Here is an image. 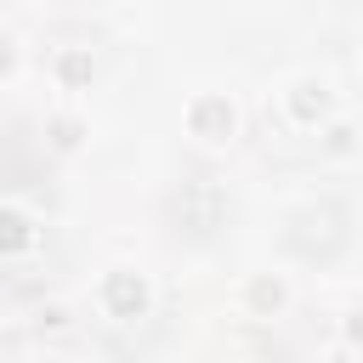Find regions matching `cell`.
<instances>
[{
  "instance_id": "cell-5",
  "label": "cell",
  "mask_w": 363,
  "mask_h": 363,
  "mask_svg": "<svg viewBox=\"0 0 363 363\" xmlns=\"http://www.w3.org/2000/svg\"><path fill=\"white\" fill-rule=\"evenodd\" d=\"M11 68H17V40L0 34V74H11Z\"/></svg>"
},
{
  "instance_id": "cell-4",
  "label": "cell",
  "mask_w": 363,
  "mask_h": 363,
  "mask_svg": "<svg viewBox=\"0 0 363 363\" xmlns=\"http://www.w3.org/2000/svg\"><path fill=\"white\" fill-rule=\"evenodd\" d=\"M289 113H295V125H318V119L329 113V85H323V79L289 85Z\"/></svg>"
},
{
  "instance_id": "cell-3",
  "label": "cell",
  "mask_w": 363,
  "mask_h": 363,
  "mask_svg": "<svg viewBox=\"0 0 363 363\" xmlns=\"http://www.w3.org/2000/svg\"><path fill=\"white\" fill-rule=\"evenodd\" d=\"M34 216L28 210H17V204H0V261H11V255H28L34 250Z\"/></svg>"
},
{
  "instance_id": "cell-1",
  "label": "cell",
  "mask_w": 363,
  "mask_h": 363,
  "mask_svg": "<svg viewBox=\"0 0 363 363\" xmlns=\"http://www.w3.org/2000/svg\"><path fill=\"white\" fill-rule=\"evenodd\" d=\"M96 301H102V312L108 318H142L147 312V301H153V284L142 278V272H130V267H113V272H102V289H96Z\"/></svg>"
},
{
  "instance_id": "cell-2",
  "label": "cell",
  "mask_w": 363,
  "mask_h": 363,
  "mask_svg": "<svg viewBox=\"0 0 363 363\" xmlns=\"http://www.w3.org/2000/svg\"><path fill=\"white\" fill-rule=\"evenodd\" d=\"M187 130H193L199 142H227V136L238 130V108H233L227 96H216V91H199V96L187 102Z\"/></svg>"
}]
</instances>
